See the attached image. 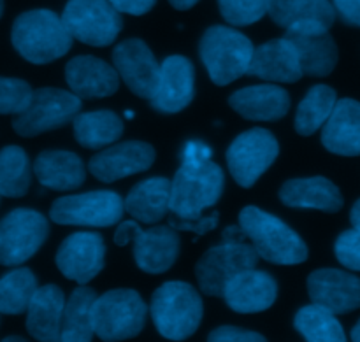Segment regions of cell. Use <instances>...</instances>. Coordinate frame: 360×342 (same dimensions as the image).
<instances>
[{
	"label": "cell",
	"mask_w": 360,
	"mask_h": 342,
	"mask_svg": "<svg viewBox=\"0 0 360 342\" xmlns=\"http://www.w3.org/2000/svg\"><path fill=\"white\" fill-rule=\"evenodd\" d=\"M171 6L178 11H186V9H192L199 0H169Z\"/></svg>",
	"instance_id": "45"
},
{
	"label": "cell",
	"mask_w": 360,
	"mask_h": 342,
	"mask_svg": "<svg viewBox=\"0 0 360 342\" xmlns=\"http://www.w3.org/2000/svg\"><path fill=\"white\" fill-rule=\"evenodd\" d=\"M322 144L327 151L341 157L360 154V102L341 98L323 123Z\"/></svg>",
	"instance_id": "24"
},
{
	"label": "cell",
	"mask_w": 360,
	"mask_h": 342,
	"mask_svg": "<svg viewBox=\"0 0 360 342\" xmlns=\"http://www.w3.org/2000/svg\"><path fill=\"white\" fill-rule=\"evenodd\" d=\"M204 305L199 291L183 281L164 283L151 297V318L169 341H185L197 332L202 322Z\"/></svg>",
	"instance_id": "4"
},
{
	"label": "cell",
	"mask_w": 360,
	"mask_h": 342,
	"mask_svg": "<svg viewBox=\"0 0 360 342\" xmlns=\"http://www.w3.org/2000/svg\"><path fill=\"white\" fill-rule=\"evenodd\" d=\"M229 104L250 121H276L287 116L290 95L276 84H255L234 91Z\"/></svg>",
	"instance_id": "23"
},
{
	"label": "cell",
	"mask_w": 360,
	"mask_h": 342,
	"mask_svg": "<svg viewBox=\"0 0 360 342\" xmlns=\"http://www.w3.org/2000/svg\"><path fill=\"white\" fill-rule=\"evenodd\" d=\"M221 239H224V242H245L246 234L239 225L238 227L232 225V227H227L224 232H221Z\"/></svg>",
	"instance_id": "44"
},
{
	"label": "cell",
	"mask_w": 360,
	"mask_h": 342,
	"mask_svg": "<svg viewBox=\"0 0 360 342\" xmlns=\"http://www.w3.org/2000/svg\"><path fill=\"white\" fill-rule=\"evenodd\" d=\"M32 183V167L28 154L20 146L0 150V195L18 199L28 192Z\"/></svg>",
	"instance_id": "34"
},
{
	"label": "cell",
	"mask_w": 360,
	"mask_h": 342,
	"mask_svg": "<svg viewBox=\"0 0 360 342\" xmlns=\"http://www.w3.org/2000/svg\"><path fill=\"white\" fill-rule=\"evenodd\" d=\"M123 199L116 192L81 193L60 197L49 209L53 223L76 225V227H111L123 216Z\"/></svg>",
	"instance_id": "10"
},
{
	"label": "cell",
	"mask_w": 360,
	"mask_h": 342,
	"mask_svg": "<svg viewBox=\"0 0 360 342\" xmlns=\"http://www.w3.org/2000/svg\"><path fill=\"white\" fill-rule=\"evenodd\" d=\"M267 14L281 28L313 23L329 30L336 21V11L329 0H267Z\"/></svg>",
	"instance_id": "29"
},
{
	"label": "cell",
	"mask_w": 360,
	"mask_h": 342,
	"mask_svg": "<svg viewBox=\"0 0 360 342\" xmlns=\"http://www.w3.org/2000/svg\"><path fill=\"white\" fill-rule=\"evenodd\" d=\"M72 123L76 140L86 150H102L123 136V119L112 111L77 112Z\"/></svg>",
	"instance_id": "30"
},
{
	"label": "cell",
	"mask_w": 360,
	"mask_h": 342,
	"mask_svg": "<svg viewBox=\"0 0 360 342\" xmlns=\"http://www.w3.org/2000/svg\"><path fill=\"white\" fill-rule=\"evenodd\" d=\"M211 342H262L266 337L238 327H220L210 334Z\"/></svg>",
	"instance_id": "40"
},
{
	"label": "cell",
	"mask_w": 360,
	"mask_h": 342,
	"mask_svg": "<svg viewBox=\"0 0 360 342\" xmlns=\"http://www.w3.org/2000/svg\"><path fill=\"white\" fill-rule=\"evenodd\" d=\"M350 220H352V225H354V228H359L360 230V199L354 204V207H352Z\"/></svg>",
	"instance_id": "46"
},
{
	"label": "cell",
	"mask_w": 360,
	"mask_h": 342,
	"mask_svg": "<svg viewBox=\"0 0 360 342\" xmlns=\"http://www.w3.org/2000/svg\"><path fill=\"white\" fill-rule=\"evenodd\" d=\"M81 111V98L60 88H39L32 91L30 102L13 119V129L23 137H34L60 129L72 121Z\"/></svg>",
	"instance_id": "8"
},
{
	"label": "cell",
	"mask_w": 360,
	"mask_h": 342,
	"mask_svg": "<svg viewBox=\"0 0 360 342\" xmlns=\"http://www.w3.org/2000/svg\"><path fill=\"white\" fill-rule=\"evenodd\" d=\"M125 116H127V118H134V112L132 111H125Z\"/></svg>",
	"instance_id": "50"
},
{
	"label": "cell",
	"mask_w": 360,
	"mask_h": 342,
	"mask_svg": "<svg viewBox=\"0 0 360 342\" xmlns=\"http://www.w3.org/2000/svg\"><path fill=\"white\" fill-rule=\"evenodd\" d=\"M218 218H220V214H218V211H214V213H211L210 216H202L200 214L199 218H171L169 220V225H171L174 230L178 232H192V234H197L200 237V235L207 234V232L214 230V228L218 227Z\"/></svg>",
	"instance_id": "39"
},
{
	"label": "cell",
	"mask_w": 360,
	"mask_h": 342,
	"mask_svg": "<svg viewBox=\"0 0 360 342\" xmlns=\"http://www.w3.org/2000/svg\"><path fill=\"white\" fill-rule=\"evenodd\" d=\"M2 13H4V0H0V18H2Z\"/></svg>",
	"instance_id": "49"
},
{
	"label": "cell",
	"mask_w": 360,
	"mask_h": 342,
	"mask_svg": "<svg viewBox=\"0 0 360 342\" xmlns=\"http://www.w3.org/2000/svg\"><path fill=\"white\" fill-rule=\"evenodd\" d=\"M336 258L340 260L341 265L350 270H360V230L352 228V230L343 232L338 237L336 246Z\"/></svg>",
	"instance_id": "38"
},
{
	"label": "cell",
	"mask_w": 360,
	"mask_h": 342,
	"mask_svg": "<svg viewBox=\"0 0 360 342\" xmlns=\"http://www.w3.org/2000/svg\"><path fill=\"white\" fill-rule=\"evenodd\" d=\"M221 297L236 313H243V315L262 313L276 302L278 284L271 274L257 270L253 267L231 277L225 284Z\"/></svg>",
	"instance_id": "20"
},
{
	"label": "cell",
	"mask_w": 360,
	"mask_h": 342,
	"mask_svg": "<svg viewBox=\"0 0 360 342\" xmlns=\"http://www.w3.org/2000/svg\"><path fill=\"white\" fill-rule=\"evenodd\" d=\"M352 341L360 342V320L357 322V325L354 327V330H352Z\"/></svg>",
	"instance_id": "47"
},
{
	"label": "cell",
	"mask_w": 360,
	"mask_h": 342,
	"mask_svg": "<svg viewBox=\"0 0 360 342\" xmlns=\"http://www.w3.org/2000/svg\"><path fill=\"white\" fill-rule=\"evenodd\" d=\"M280 154L276 137L264 129H252L234 139L227 150L232 178L243 188H252Z\"/></svg>",
	"instance_id": "11"
},
{
	"label": "cell",
	"mask_w": 360,
	"mask_h": 342,
	"mask_svg": "<svg viewBox=\"0 0 360 342\" xmlns=\"http://www.w3.org/2000/svg\"><path fill=\"white\" fill-rule=\"evenodd\" d=\"M333 7L345 23L360 27V0H333Z\"/></svg>",
	"instance_id": "41"
},
{
	"label": "cell",
	"mask_w": 360,
	"mask_h": 342,
	"mask_svg": "<svg viewBox=\"0 0 360 342\" xmlns=\"http://www.w3.org/2000/svg\"><path fill=\"white\" fill-rule=\"evenodd\" d=\"M13 46L30 63L55 62L72 46V35L62 18L49 9H34L20 14L11 32Z\"/></svg>",
	"instance_id": "2"
},
{
	"label": "cell",
	"mask_w": 360,
	"mask_h": 342,
	"mask_svg": "<svg viewBox=\"0 0 360 342\" xmlns=\"http://www.w3.org/2000/svg\"><path fill=\"white\" fill-rule=\"evenodd\" d=\"M259 263L255 248L246 242H221L210 248L195 265L200 290L210 297H221L225 284L241 270L253 269Z\"/></svg>",
	"instance_id": "13"
},
{
	"label": "cell",
	"mask_w": 360,
	"mask_h": 342,
	"mask_svg": "<svg viewBox=\"0 0 360 342\" xmlns=\"http://www.w3.org/2000/svg\"><path fill=\"white\" fill-rule=\"evenodd\" d=\"M134 241V258L137 267L146 274H162L174 265L179 255L178 230L167 227H153L143 230L137 221H123L115 232L116 246H127Z\"/></svg>",
	"instance_id": "7"
},
{
	"label": "cell",
	"mask_w": 360,
	"mask_h": 342,
	"mask_svg": "<svg viewBox=\"0 0 360 342\" xmlns=\"http://www.w3.org/2000/svg\"><path fill=\"white\" fill-rule=\"evenodd\" d=\"M65 295L56 284H46L35 290L27 309V330L35 341H60Z\"/></svg>",
	"instance_id": "26"
},
{
	"label": "cell",
	"mask_w": 360,
	"mask_h": 342,
	"mask_svg": "<svg viewBox=\"0 0 360 342\" xmlns=\"http://www.w3.org/2000/svg\"><path fill=\"white\" fill-rule=\"evenodd\" d=\"M285 39L294 46L306 76L326 77L338 63V46L329 30L320 25L297 23L287 28Z\"/></svg>",
	"instance_id": "15"
},
{
	"label": "cell",
	"mask_w": 360,
	"mask_h": 342,
	"mask_svg": "<svg viewBox=\"0 0 360 342\" xmlns=\"http://www.w3.org/2000/svg\"><path fill=\"white\" fill-rule=\"evenodd\" d=\"M118 13L132 14V16H143L151 7L155 6L157 0H108Z\"/></svg>",
	"instance_id": "42"
},
{
	"label": "cell",
	"mask_w": 360,
	"mask_h": 342,
	"mask_svg": "<svg viewBox=\"0 0 360 342\" xmlns=\"http://www.w3.org/2000/svg\"><path fill=\"white\" fill-rule=\"evenodd\" d=\"M193 65L186 56L172 55L160 63V79L158 88L150 104L155 111L174 114L188 107L195 95L193 84Z\"/></svg>",
	"instance_id": "18"
},
{
	"label": "cell",
	"mask_w": 360,
	"mask_h": 342,
	"mask_svg": "<svg viewBox=\"0 0 360 342\" xmlns=\"http://www.w3.org/2000/svg\"><path fill=\"white\" fill-rule=\"evenodd\" d=\"M49 225L34 209H14L0 220V263L21 265L39 251L48 239Z\"/></svg>",
	"instance_id": "12"
},
{
	"label": "cell",
	"mask_w": 360,
	"mask_h": 342,
	"mask_svg": "<svg viewBox=\"0 0 360 342\" xmlns=\"http://www.w3.org/2000/svg\"><path fill=\"white\" fill-rule=\"evenodd\" d=\"M218 6L224 20L234 27L257 23L267 13V0H218Z\"/></svg>",
	"instance_id": "36"
},
{
	"label": "cell",
	"mask_w": 360,
	"mask_h": 342,
	"mask_svg": "<svg viewBox=\"0 0 360 342\" xmlns=\"http://www.w3.org/2000/svg\"><path fill=\"white\" fill-rule=\"evenodd\" d=\"M148 305L136 290H111L95 298L91 305L94 334L102 341H127L144 329Z\"/></svg>",
	"instance_id": "6"
},
{
	"label": "cell",
	"mask_w": 360,
	"mask_h": 342,
	"mask_svg": "<svg viewBox=\"0 0 360 342\" xmlns=\"http://www.w3.org/2000/svg\"><path fill=\"white\" fill-rule=\"evenodd\" d=\"M6 341H23L21 337H6Z\"/></svg>",
	"instance_id": "48"
},
{
	"label": "cell",
	"mask_w": 360,
	"mask_h": 342,
	"mask_svg": "<svg viewBox=\"0 0 360 342\" xmlns=\"http://www.w3.org/2000/svg\"><path fill=\"white\" fill-rule=\"evenodd\" d=\"M308 294L313 304L347 315L360 308V277L338 269L315 270L308 277Z\"/></svg>",
	"instance_id": "19"
},
{
	"label": "cell",
	"mask_w": 360,
	"mask_h": 342,
	"mask_svg": "<svg viewBox=\"0 0 360 342\" xmlns=\"http://www.w3.org/2000/svg\"><path fill=\"white\" fill-rule=\"evenodd\" d=\"M30 269H16L0 279V315H23L37 290Z\"/></svg>",
	"instance_id": "35"
},
{
	"label": "cell",
	"mask_w": 360,
	"mask_h": 342,
	"mask_svg": "<svg viewBox=\"0 0 360 342\" xmlns=\"http://www.w3.org/2000/svg\"><path fill=\"white\" fill-rule=\"evenodd\" d=\"M280 200L288 207L319 209L323 213H338L343 207V195L340 188L323 176L297 178L283 183Z\"/></svg>",
	"instance_id": "25"
},
{
	"label": "cell",
	"mask_w": 360,
	"mask_h": 342,
	"mask_svg": "<svg viewBox=\"0 0 360 342\" xmlns=\"http://www.w3.org/2000/svg\"><path fill=\"white\" fill-rule=\"evenodd\" d=\"M171 202V181L167 178H150L137 183L123 200L125 211L144 225L158 223L167 216Z\"/></svg>",
	"instance_id": "28"
},
{
	"label": "cell",
	"mask_w": 360,
	"mask_h": 342,
	"mask_svg": "<svg viewBox=\"0 0 360 342\" xmlns=\"http://www.w3.org/2000/svg\"><path fill=\"white\" fill-rule=\"evenodd\" d=\"M239 227L245 230L259 258L276 265H297L308 258V246L285 221L255 206L239 213Z\"/></svg>",
	"instance_id": "1"
},
{
	"label": "cell",
	"mask_w": 360,
	"mask_h": 342,
	"mask_svg": "<svg viewBox=\"0 0 360 342\" xmlns=\"http://www.w3.org/2000/svg\"><path fill=\"white\" fill-rule=\"evenodd\" d=\"M246 74L273 83H295L304 76L294 46L285 37L253 49Z\"/></svg>",
	"instance_id": "22"
},
{
	"label": "cell",
	"mask_w": 360,
	"mask_h": 342,
	"mask_svg": "<svg viewBox=\"0 0 360 342\" xmlns=\"http://www.w3.org/2000/svg\"><path fill=\"white\" fill-rule=\"evenodd\" d=\"M294 327L309 342H345L343 325L334 313L322 305H306L295 315Z\"/></svg>",
	"instance_id": "33"
},
{
	"label": "cell",
	"mask_w": 360,
	"mask_h": 342,
	"mask_svg": "<svg viewBox=\"0 0 360 342\" xmlns=\"http://www.w3.org/2000/svg\"><path fill=\"white\" fill-rule=\"evenodd\" d=\"M62 23L72 39L97 48L115 42L123 28L122 16L108 0H69Z\"/></svg>",
	"instance_id": "9"
},
{
	"label": "cell",
	"mask_w": 360,
	"mask_h": 342,
	"mask_svg": "<svg viewBox=\"0 0 360 342\" xmlns=\"http://www.w3.org/2000/svg\"><path fill=\"white\" fill-rule=\"evenodd\" d=\"M30 84L16 77H0V114H18L32 97Z\"/></svg>",
	"instance_id": "37"
},
{
	"label": "cell",
	"mask_w": 360,
	"mask_h": 342,
	"mask_svg": "<svg viewBox=\"0 0 360 342\" xmlns=\"http://www.w3.org/2000/svg\"><path fill=\"white\" fill-rule=\"evenodd\" d=\"M95 298H97V294L94 288H88L84 284H79V288L72 291L63 308L60 341L88 342L94 339L91 305H94Z\"/></svg>",
	"instance_id": "31"
},
{
	"label": "cell",
	"mask_w": 360,
	"mask_h": 342,
	"mask_svg": "<svg viewBox=\"0 0 360 342\" xmlns=\"http://www.w3.org/2000/svg\"><path fill=\"white\" fill-rule=\"evenodd\" d=\"M65 81L79 98H102L116 93L120 76L115 67L95 56H76L65 65Z\"/></svg>",
	"instance_id": "21"
},
{
	"label": "cell",
	"mask_w": 360,
	"mask_h": 342,
	"mask_svg": "<svg viewBox=\"0 0 360 342\" xmlns=\"http://www.w3.org/2000/svg\"><path fill=\"white\" fill-rule=\"evenodd\" d=\"M211 147L200 140H188L181 151V162H200L210 160Z\"/></svg>",
	"instance_id": "43"
},
{
	"label": "cell",
	"mask_w": 360,
	"mask_h": 342,
	"mask_svg": "<svg viewBox=\"0 0 360 342\" xmlns=\"http://www.w3.org/2000/svg\"><path fill=\"white\" fill-rule=\"evenodd\" d=\"M253 49L252 41L245 34L224 25L207 28L199 44L204 67L218 86H227L245 76Z\"/></svg>",
	"instance_id": "5"
},
{
	"label": "cell",
	"mask_w": 360,
	"mask_h": 342,
	"mask_svg": "<svg viewBox=\"0 0 360 342\" xmlns=\"http://www.w3.org/2000/svg\"><path fill=\"white\" fill-rule=\"evenodd\" d=\"M155 150L143 140H127L102 147L91 157L88 169L102 183H112L148 171L155 162Z\"/></svg>",
	"instance_id": "17"
},
{
	"label": "cell",
	"mask_w": 360,
	"mask_h": 342,
	"mask_svg": "<svg viewBox=\"0 0 360 342\" xmlns=\"http://www.w3.org/2000/svg\"><path fill=\"white\" fill-rule=\"evenodd\" d=\"M338 102L336 91L327 84H315L306 93L295 112V130L299 136H313L333 112Z\"/></svg>",
	"instance_id": "32"
},
{
	"label": "cell",
	"mask_w": 360,
	"mask_h": 342,
	"mask_svg": "<svg viewBox=\"0 0 360 342\" xmlns=\"http://www.w3.org/2000/svg\"><path fill=\"white\" fill-rule=\"evenodd\" d=\"M225 176L213 160L181 162L171 181L169 209L178 218H199L220 200Z\"/></svg>",
	"instance_id": "3"
},
{
	"label": "cell",
	"mask_w": 360,
	"mask_h": 342,
	"mask_svg": "<svg viewBox=\"0 0 360 342\" xmlns=\"http://www.w3.org/2000/svg\"><path fill=\"white\" fill-rule=\"evenodd\" d=\"M34 174L44 188L67 192L79 188L86 178L83 160L72 151H42L34 162Z\"/></svg>",
	"instance_id": "27"
},
{
	"label": "cell",
	"mask_w": 360,
	"mask_h": 342,
	"mask_svg": "<svg viewBox=\"0 0 360 342\" xmlns=\"http://www.w3.org/2000/svg\"><path fill=\"white\" fill-rule=\"evenodd\" d=\"M105 244L101 234L76 232L60 244L56 267L70 281L88 284L104 269Z\"/></svg>",
	"instance_id": "16"
},
{
	"label": "cell",
	"mask_w": 360,
	"mask_h": 342,
	"mask_svg": "<svg viewBox=\"0 0 360 342\" xmlns=\"http://www.w3.org/2000/svg\"><path fill=\"white\" fill-rule=\"evenodd\" d=\"M112 62L120 79L137 97L150 100L158 88L160 63L141 39H127L112 51Z\"/></svg>",
	"instance_id": "14"
}]
</instances>
